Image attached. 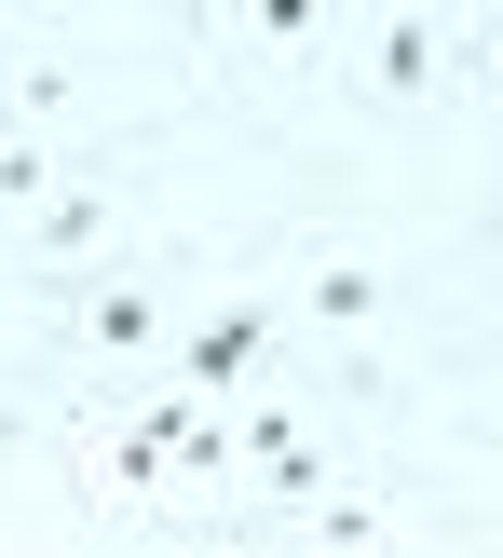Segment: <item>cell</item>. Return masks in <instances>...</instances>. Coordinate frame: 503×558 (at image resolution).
I'll list each match as a JSON object with an SVG mask.
<instances>
[{"mask_svg":"<svg viewBox=\"0 0 503 558\" xmlns=\"http://www.w3.org/2000/svg\"><path fill=\"white\" fill-rule=\"evenodd\" d=\"M259 341H272V314H218V327H191V396H232V381L259 368Z\"/></svg>","mask_w":503,"mask_h":558,"instance_id":"cell-1","label":"cell"},{"mask_svg":"<svg viewBox=\"0 0 503 558\" xmlns=\"http://www.w3.org/2000/svg\"><path fill=\"white\" fill-rule=\"evenodd\" d=\"M368 96H435V27H422V14H381V41H368Z\"/></svg>","mask_w":503,"mask_h":558,"instance_id":"cell-2","label":"cell"},{"mask_svg":"<svg viewBox=\"0 0 503 558\" xmlns=\"http://www.w3.org/2000/svg\"><path fill=\"white\" fill-rule=\"evenodd\" d=\"M54 191H69V178H54V150H41L27 123H0V205H54Z\"/></svg>","mask_w":503,"mask_h":558,"instance_id":"cell-3","label":"cell"},{"mask_svg":"<svg viewBox=\"0 0 503 558\" xmlns=\"http://www.w3.org/2000/svg\"><path fill=\"white\" fill-rule=\"evenodd\" d=\"M82 327H96L109 354H150V341H163V314H150L136 287H96V300H82Z\"/></svg>","mask_w":503,"mask_h":558,"instance_id":"cell-4","label":"cell"},{"mask_svg":"<svg viewBox=\"0 0 503 558\" xmlns=\"http://www.w3.org/2000/svg\"><path fill=\"white\" fill-rule=\"evenodd\" d=\"M381 300H395V287H381L368 259H327V272H314V314H327V327H368Z\"/></svg>","mask_w":503,"mask_h":558,"instance_id":"cell-5","label":"cell"},{"mask_svg":"<svg viewBox=\"0 0 503 558\" xmlns=\"http://www.w3.org/2000/svg\"><path fill=\"white\" fill-rule=\"evenodd\" d=\"M96 232H109V191H54V205H41V245H54V259H82Z\"/></svg>","mask_w":503,"mask_h":558,"instance_id":"cell-6","label":"cell"}]
</instances>
